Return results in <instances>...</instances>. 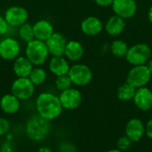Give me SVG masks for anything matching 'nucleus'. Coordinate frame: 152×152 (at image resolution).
<instances>
[{"mask_svg": "<svg viewBox=\"0 0 152 152\" xmlns=\"http://www.w3.org/2000/svg\"><path fill=\"white\" fill-rule=\"evenodd\" d=\"M36 110L39 116L52 121L61 114L63 108L59 96L51 93H42L37 97Z\"/></svg>", "mask_w": 152, "mask_h": 152, "instance_id": "1", "label": "nucleus"}, {"mask_svg": "<svg viewBox=\"0 0 152 152\" xmlns=\"http://www.w3.org/2000/svg\"><path fill=\"white\" fill-rule=\"evenodd\" d=\"M51 121L39 116L38 114L31 116L26 122L25 133L33 142L44 141L50 134Z\"/></svg>", "mask_w": 152, "mask_h": 152, "instance_id": "2", "label": "nucleus"}, {"mask_svg": "<svg viewBox=\"0 0 152 152\" xmlns=\"http://www.w3.org/2000/svg\"><path fill=\"white\" fill-rule=\"evenodd\" d=\"M25 53L26 57L30 61V62L34 66L38 67L46 61L49 51L45 42L35 38L27 43Z\"/></svg>", "mask_w": 152, "mask_h": 152, "instance_id": "3", "label": "nucleus"}, {"mask_svg": "<svg viewBox=\"0 0 152 152\" xmlns=\"http://www.w3.org/2000/svg\"><path fill=\"white\" fill-rule=\"evenodd\" d=\"M151 56V50L146 44H137L128 49L126 53L127 61L133 66L144 65Z\"/></svg>", "mask_w": 152, "mask_h": 152, "instance_id": "4", "label": "nucleus"}, {"mask_svg": "<svg viewBox=\"0 0 152 152\" xmlns=\"http://www.w3.org/2000/svg\"><path fill=\"white\" fill-rule=\"evenodd\" d=\"M151 77V73L148 67L145 64L138 65L134 66V68L130 69L126 77V82L137 89L145 86L150 82Z\"/></svg>", "mask_w": 152, "mask_h": 152, "instance_id": "5", "label": "nucleus"}, {"mask_svg": "<svg viewBox=\"0 0 152 152\" xmlns=\"http://www.w3.org/2000/svg\"><path fill=\"white\" fill-rule=\"evenodd\" d=\"M35 93V85L28 77H18L13 81L11 86V94L16 96L20 101L28 100Z\"/></svg>", "mask_w": 152, "mask_h": 152, "instance_id": "6", "label": "nucleus"}, {"mask_svg": "<svg viewBox=\"0 0 152 152\" xmlns=\"http://www.w3.org/2000/svg\"><path fill=\"white\" fill-rule=\"evenodd\" d=\"M68 75L69 76L72 84L78 86H86L93 78L91 69L85 64H75L71 66Z\"/></svg>", "mask_w": 152, "mask_h": 152, "instance_id": "7", "label": "nucleus"}, {"mask_svg": "<svg viewBox=\"0 0 152 152\" xmlns=\"http://www.w3.org/2000/svg\"><path fill=\"white\" fill-rule=\"evenodd\" d=\"M61 106L65 110H75L82 102V94L76 88H69L62 91L59 96Z\"/></svg>", "mask_w": 152, "mask_h": 152, "instance_id": "8", "label": "nucleus"}, {"mask_svg": "<svg viewBox=\"0 0 152 152\" xmlns=\"http://www.w3.org/2000/svg\"><path fill=\"white\" fill-rule=\"evenodd\" d=\"M28 17V11L21 6H11L4 13V19L7 23L12 27H20L26 23Z\"/></svg>", "mask_w": 152, "mask_h": 152, "instance_id": "9", "label": "nucleus"}, {"mask_svg": "<svg viewBox=\"0 0 152 152\" xmlns=\"http://www.w3.org/2000/svg\"><path fill=\"white\" fill-rule=\"evenodd\" d=\"M20 51L19 42L12 37H6L0 41V57L6 61H12L18 57Z\"/></svg>", "mask_w": 152, "mask_h": 152, "instance_id": "10", "label": "nucleus"}, {"mask_svg": "<svg viewBox=\"0 0 152 152\" xmlns=\"http://www.w3.org/2000/svg\"><path fill=\"white\" fill-rule=\"evenodd\" d=\"M67 40L65 37L61 33H53L46 41L49 53L53 56H63L65 54V49L67 45Z\"/></svg>", "mask_w": 152, "mask_h": 152, "instance_id": "11", "label": "nucleus"}, {"mask_svg": "<svg viewBox=\"0 0 152 152\" xmlns=\"http://www.w3.org/2000/svg\"><path fill=\"white\" fill-rule=\"evenodd\" d=\"M112 8L116 15L126 19L131 18L135 14L137 4L135 0H114Z\"/></svg>", "mask_w": 152, "mask_h": 152, "instance_id": "12", "label": "nucleus"}, {"mask_svg": "<svg viewBox=\"0 0 152 152\" xmlns=\"http://www.w3.org/2000/svg\"><path fill=\"white\" fill-rule=\"evenodd\" d=\"M133 100L140 110L148 111L152 109V91L146 86L137 88Z\"/></svg>", "mask_w": 152, "mask_h": 152, "instance_id": "13", "label": "nucleus"}, {"mask_svg": "<svg viewBox=\"0 0 152 152\" xmlns=\"http://www.w3.org/2000/svg\"><path fill=\"white\" fill-rule=\"evenodd\" d=\"M145 134V126L139 118L130 119L126 126V135L133 142H139Z\"/></svg>", "mask_w": 152, "mask_h": 152, "instance_id": "14", "label": "nucleus"}, {"mask_svg": "<svg viewBox=\"0 0 152 152\" xmlns=\"http://www.w3.org/2000/svg\"><path fill=\"white\" fill-rule=\"evenodd\" d=\"M20 101L12 94H4L0 100V109L5 114L12 115L20 110Z\"/></svg>", "mask_w": 152, "mask_h": 152, "instance_id": "15", "label": "nucleus"}, {"mask_svg": "<svg viewBox=\"0 0 152 152\" xmlns=\"http://www.w3.org/2000/svg\"><path fill=\"white\" fill-rule=\"evenodd\" d=\"M35 38L45 42L54 32L53 25L45 20H40L33 26Z\"/></svg>", "mask_w": 152, "mask_h": 152, "instance_id": "16", "label": "nucleus"}, {"mask_svg": "<svg viewBox=\"0 0 152 152\" xmlns=\"http://www.w3.org/2000/svg\"><path fill=\"white\" fill-rule=\"evenodd\" d=\"M33 66L27 57H17L13 63V72L18 77H28Z\"/></svg>", "mask_w": 152, "mask_h": 152, "instance_id": "17", "label": "nucleus"}, {"mask_svg": "<svg viewBox=\"0 0 152 152\" xmlns=\"http://www.w3.org/2000/svg\"><path fill=\"white\" fill-rule=\"evenodd\" d=\"M82 31L88 36L98 35L102 29V22L100 19L94 16L86 18L81 23Z\"/></svg>", "mask_w": 152, "mask_h": 152, "instance_id": "18", "label": "nucleus"}, {"mask_svg": "<svg viewBox=\"0 0 152 152\" xmlns=\"http://www.w3.org/2000/svg\"><path fill=\"white\" fill-rule=\"evenodd\" d=\"M69 69V62L62 56H53L49 62V69L56 77L68 74Z\"/></svg>", "mask_w": 152, "mask_h": 152, "instance_id": "19", "label": "nucleus"}, {"mask_svg": "<svg viewBox=\"0 0 152 152\" xmlns=\"http://www.w3.org/2000/svg\"><path fill=\"white\" fill-rule=\"evenodd\" d=\"M125 27V19L118 15H114L108 20L105 26V29L108 34L111 36H118L124 30Z\"/></svg>", "mask_w": 152, "mask_h": 152, "instance_id": "20", "label": "nucleus"}, {"mask_svg": "<svg viewBox=\"0 0 152 152\" xmlns=\"http://www.w3.org/2000/svg\"><path fill=\"white\" fill-rule=\"evenodd\" d=\"M83 54L84 48L79 42L72 40L67 43L64 55H66L68 59H69L72 61H77L82 58Z\"/></svg>", "mask_w": 152, "mask_h": 152, "instance_id": "21", "label": "nucleus"}, {"mask_svg": "<svg viewBox=\"0 0 152 152\" xmlns=\"http://www.w3.org/2000/svg\"><path fill=\"white\" fill-rule=\"evenodd\" d=\"M135 92H136V88L126 82L118 87L117 91V95L119 100L127 102L134 99Z\"/></svg>", "mask_w": 152, "mask_h": 152, "instance_id": "22", "label": "nucleus"}, {"mask_svg": "<svg viewBox=\"0 0 152 152\" xmlns=\"http://www.w3.org/2000/svg\"><path fill=\"white\" fill-rule=\"evenodd\" d=\"M28 78L35 85V86H40L46 80V72L42 68H33L28 76Z\"/></svg>", "mask_w": 152, "mask_h": 152, "instance_id": "23", "label": "nucleus"}, {"mask_svg": "<svg viewBox=\"0 0 152 152\" xmlns=\"http://www.w3.org/2000/svg\"><path fill=\"white\" fill-rule=\"evenodd\" d=\"M19 36L26 43H28L35 39V34H34V29L33 26H31L29 23H24L21 26H20L19 28Z\"/></svg>", "mask_w": 152, "mask_h": 152, "instance_id": "24", "label": "nucleus"}, {"mask_svg": "<svg viewBox=\"0 0 152 152\" xmlns=\"http://www.w3.org/2000/svg\"><path fill=\"white\" fill-rule=\"evenodd\" d=\"M128 46L126 42L122 40H115L110 46L112 53L117 57H125L128 52Z\"/></svg>", "mask_w": 152, "mask_h": 152, "instance_id": "25", "label": "nucleus"}, {"mask_svg": "<svg viewBox=\"0 0 152 152\" xmlns=\"http://www.w3.org/2000/svg\"><path fill=\"white\" fill-rule=\"evenodd\" d=\"M55 86H56L58 90L62 92V91H65V90L71 87L72 81H71V79L68 74L59 76V77H57V78L55 80Z\"/></svg>", "mask_w": 152, "mask_h": 152, "instance_id": "26", "label": "nucleus"}, {"mask_svg": "<svg viewBox=\"0 0 152 152\" xmlns=\"http://www.w3.org/2000/svg\"><path fill=\"white\" fill-rule=\"evenodd\" d=\"M132 143H133V142L126 135L121 136L117 142V149H118L122 152L126 151L131 148Z\"/></svg>", "mask_w": 152, "mask_h": 152, "instance_id": "27", "label": "nucleus"}, {"mask_svg": "<svg viewBox=\"0 0 152 152\" xmlns=\"http://www.w3.org/2000/svg\"><path fill=\"white\" fill-rule=\"evenodd\" d=\"M10 130V123L4 118H0V136L5 135Z\"/></svg>", "mask_w": 152, "mask_h": 152, "instance_id": "28", "label": "nucleus"}, {"mask_svg": "<svg viewBox=\"0 0 152 152\" xmlns=\"http://www.w3.org/2000/svg\"><path fill=\"white\" fill-rule=\"evenodd\" d=\"M9 24L7 23L6 20L4 19V17L0 16V35L5 34L8 30L9 28Z\"/></svg>", "mask_w": 152, "mask_h": 152, "instance_id": "29", "label": "nucleus"}, {"mask_svg": "<svg viewBox=\"0 0 152 152\" xmlns=\"http://www.w3.org/2000/svg\"><path fill=\"white\" fill-rule=\"evenodd\" d=\"M145 134L152 140V118L145 125Z\"/></svg>", "mask_w": 152, "mask_h": 152, "instance_id": "30", "label": "nucleus"}, {"mask_svg": "<svg viewBox=\"0 0 152 152\" xmlns=\"http://www.w3.org/2000/svg\"><path fill=\"white\" fill-rule=\"evenodd\" d=\"M114 0H94V2L101 6H109L110 4H112Z\"/></svg>", "mask_w": 152, "mask_h": 152, "instance_id": "31", "label": "nucleus"}, {"mask_svg": "<svg viewBox=\"0 0 152 152\" xmlns=\"http://www.w3.org/2000/svg\"><path fill=\"white\" fill-rule=\"evenodd\" d=\"M37 152H52V150L49 147H41L38 149Z\"/></svg>", "mask_w": 152, "mask_h": 152, "instance_id": "32", "label": "nucleus"}, {"mask_svg": "<svg viewBox=\"0 0 152 152\" xmlns=\"http://www.w3.org/2000/svg\"><path fill=\"white\" fill-rule=\"evenodd\" d=\"M146 66L148 67L149 70L151 71V75H152V60H149V61H148V62H147V65H146Z\"/></svg>", "mask_w": 152, "mask_h": 152, "instance_id": "33", "label": "nucleus"}, {"mask_svg": "<svg viewBox=\"0 0 152 152\" xmlns=\"http://www.w3.org/2000/svg\"><path fill=\"white\" fill-rule=\"evenodd\" d=\"M148 17H149V20L152 23V6L150 8L149 10V13H148Z\"/></svg>", "mask_w": 152, "mask_h": 152, "instance_id": "34", "label": "nucleus"}, {"mask_svg": "<svg viewBox=\"0 0 152 152\" xmlns=\"http://www.w3.org/2000/svg\"><path fill=\"white\" fill-rule=\"evenodd\" d=\"M107 152H122L121 151H119L118 149H112V150H110Z\"/></svg>", "mask_w": 152, "mask_h": 152, "instance_id": "35", "label": "nucleus"}]
</instances>
